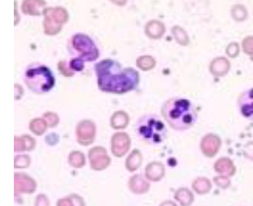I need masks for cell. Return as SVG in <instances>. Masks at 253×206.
<instances>
[{"label":"cell","instance_id":"8992f818","mask_svg":"<svg viewBox=\"0 0 253 206\" xmlns=\"http://www.w3.org/2000/svg\"><path fill=\"white\" fill-rule=\"evenodd\" d=\"M15 195L34 194L37 189V183L26 173L15 174Z\"/></svg>","mask_w":253,"mask_h":206},{"label":"cell","instance_id":"4fadbf2b","mask_svg":"<svg viewBox=\"0 0 253 206\" xmlns=\"http://www.w3.org/2000/svg\"><path fill=\"white\" fill-rule=\"evenodd\" d=\"M51 202L49 198L45 194H40L37 196L35 200V206H50Z\"/></svg>","mask_w":253,"mask_h":206},{"label":"cell","instance_id":"7c38bea8","mask_svg":"<svg viewBox=\"0 0 253 206\" xmlns=\"http://www.w3.org/2000/svg\"><path fill=\"white\" fill-rule=\"evenodd\" d=\"M30 159L28 156L20 155L17 156L15 157V167L18 168H23V167H27L30 165Z\"/></svg>","mask_w":253,"mask_h":206},{"label":"cell","instance_id":"9c48e42d","mask_svg":"<svg viewBox=\"0 0 253 206\" xmlns=\"http://www.w3.org/2000/svg\"><path fill=\"white\" fill-rule=\"evenodd\" d=\"M128 188L134 194H143L149 190V185L140 175H134L130 178Z\"/></svg>","mask_w":253,"mask_h":206},{"label":"cell","instance_id":"7a4b0ae2","mask_svg":"<svg viewBox=\"0 0 253 206\" xmlns=\"http://www.w3.org/2000/svg\"><path fill=\"white\" fill-rule=\"evenodd\" d=\"M163 118L173 130L185 131L195 126L198 115L194 104L186 98L171 97L161 108Z\"/></svg>","mask_w":253,"mask_h":206},{"label":"cell","instance_id":"6da1fadb","mask_svg":"<svg viewBox=\"0 0 253 206\" xmlns=\"http://www.w3.org/2000/svg\"><path fill=\"white\" fill-rule=\"evenodd\" d=\"M97 84L100 90L106 93L123 94L138 86L140 77L133 68H123L112 59H104L94 66Z\"/></svg>","mask_w":253,"mask_h":206},{"label":"cell","instance_id":"5b68a950","mask_svg":"<svg viewBox=\"0 0 253 206\" xmlns=\"http://www.w3.org/2000/svg\"><path fill=\"white\" fill-rule=\"evenodd\" d=\"M237 106L244 118L253 121V87L244 90L237 99Z\"/></svg>","mask_w":253,"mask_h":206},{"label":"cell","instance_id":"9a60e30c","mask_svg":"<svg viewBox=\"0 0 253 206\" xmlns=\"http://www.w3.org/2000/svg\"><path fill=\"white\" fill-rule=\"evenodd\" d=\"M56 206H74L73 203L69 196L59 199L56 203Z\"/></svg>","mask_w":253,"mask_h":206},{"label":"cell","instance_id":"30bf717a","mask_svg":"<svg viewBox=\"0 0 253 206\" xmlns=\"http://www.w3.org/2000/svg\"><path fill=\"white\" fill-rule=\"evenodd\" d=\"M142 156L138 150H134L131 154L128 156L126 163V168L129 171H134L139 168L141 165Z\"/></svg>","mask_w":253,"mask_h":206},{"label":"cell","instance_id":"277c9868","mask_svg":"<svg viewBox=\"0 0 253 206\" xmlns=\"http://www.w3.org/2000/svg\"><path fill=\"white\" fill-rule=\"evenodd\" d=\"M24 82L33 93L43 94L49 92L54 87L55 77L48 67L34 63L26 69Z\"/></svg>","mask_w":253,"mask_h":206},{"label":"cell","instance_id":"3957f363","mask_svg":"<svg viewBox=\"0 0 253 206\" xmlns=\"http://www.w3.org/2000/svg\"><path fill=\"white\" fill-rule=\"evenodd\" d=\"M137 136L149 145L162 144L167 137V127L159 116L147 114L140 117L134 125Z\"/></svg>","mask_w":253,"mask_h":206},{"label":"cell","instance_id":"8fae6325","mask_svg":"<svg viewBox=\"0 0 253 206\" xmlns=\"http://www.w3.org/2000/svg\"><path fill=\"white\" fill-rule=\"evenodd\" d=\"M69 163L73 167L80 168L85 165V157L82 153L74 151L69 156Z\"/></svg>","mask_w":253,"mask_h":206},{"label":"cell","instance_id":"5bb4252c","mask_svg":"<svg viewBox=\"0 0 253 206\" xmlns=\"http://www.w3.org/2000/svg\"><path fill=\"white\" fill-rule=\"evenodd\" d=\"M74 206H86L85 200L81 196L77 194H72L69 195Z\"/></svg>","mask_w":253,"mask_h":206},{"label":"cell","instance_id":"ba28073f","mask_svg":"<svg viewBox=\"0 0 253 206\" xmlns=\"http://www.w3.org/2000/svg\"><path fill=\"white\" fill-rule=\"evenodd\" d=\"M129 138L126 134L115 135L112 139V152L115 157H122L128 152L130 148Z\"/></svg>","mask_w":253,"mask_h":206},{"label":"cell","instance_id":"52a82bcc","mask_svg":"<svg viewBox=\"0 0 253 206\" xmlns=\"http://www.w3.org/2000/svg\"><path fill=\"white\" fill-rule=\"evenodd\" d=\"M88 156H89L91 168L94 170H103L110 164V158L106 154V150L104 148L100 147L92 148L90 151Z\"/></svg>","mask_w":253,"mask_h":206}]
</instances>
